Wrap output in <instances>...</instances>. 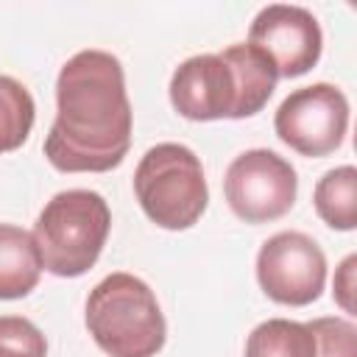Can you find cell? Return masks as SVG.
Listing matches in <instances>:
<instances>
[{"mask_svg": "<svg viewBox=\"0 0 357 357\" xmlns=\"http://www.w3.org/2000/svg\"><path fill=\"white\" fill-rule=\"evenodd\" d=\"M42 259L31 231L0 223V301L22 298L39 284Z\"/></svg>", "mask_w": 357, "mask_h": 357, "instance_id": "30bf717a", "label": "cell"}, {"mask_svg": "<svg viewBox=\"0 0 357 357\" xmlns=\"http://www.w3.org/2000/svg\"><path fill=\"white\" fill-rule=\"evenodd\" d=\"M248 45L273 64L279 78H298L318 64L324 33L312 11L301 6L271 3L254 17L248 28Z\"/></svg>", "mask_w": 357, "mask_h": 357, "instance_id": "9c48e42d", "label": "cell"}, {"mask_svg": "<svg viewBox=\"0 0 357 357\" xmlns=\"http://www.w3.org/2000/svg\"><path fill=\"white\" fill-rule=\"evenodd\" d=\"M312 204L326 226L351 231L357 226V170L351 165L326 170L315 184Z\"/></svg>", "mask_w": 357, "mask_h": 357, "instance_id": "8fae6325", "label": "cell"}, {"mask_svg": "<svg viewBox=\"0 0 357 357\" xmlns=\"http://www.w3.org/2000/svg\"><path fill=\"white\" fill-rule=\"evenodd\" d=\"M315 337V357H357V329L346 318H315L307 324Z\"/></svg>", "mask_w": 357, "mask_h": 357, "instance_id": "9a60e30c", "label": "cell"}, {"mask_svg": "<svg viewBox=\"0 0 357 357\" xmlns=\"http://www.w3.org/2000/svg\"><path fill=\"white\" fill-rule=\"evenodd\" d=\"M257 282L276 304H312L326 282V257L310 234L279 231L257 254Z\"/></svg>", "mask_w": 357, "mask_h": 357, "instance_id": "ba28073f", "label": "cell"}, {"mask_svg": "<svg viewBox=\"0 0 357 357\" xmlns=\"http://www.w3.org/2000/svg\"><path fill=\"white\" fill-rule=\"evenodd\" d=\"M0 357H47V340L33 321L0 315Z\"/></svg>", "mask_w": 357, "mask_h": 357, "instance_id": "5bb4252c", "label": "cell"}, {"mask_svg": "<svg viewBox=\"0 0 357 357\" xmlns=\"http://www.w3.org/2000/svg\"><path fill=\"white\" fill-rule=\"evenodd\" d=\"M86 329L109 357H156L167 324L153 290L134 273H109L86 298Z\"/></svg>", "mask_w": 357, "mask_h": 357, "instance_id": "3957f363", "label": "cell"}, {"mask_svg": "<svg viewBox=\"0 0 357 357\" xmlns=\"http://www.w3.org/2000/svg\"><path fill=\"white\" fill-rule=\"evenodd\" d=\"M245 357H315V337L301 321L268 318L251 329Z\"/></svg>", "mask_w": 357, "mask_h": 357, "instance_id": "7c38bea8", "label": "cell"}, {"mask_svg": "<svg viewBox=\"0 0 357 357\" xmlns=\"http://www.w3.org/2000/svg\"><path fill=\"white\" fill-rule=\"evenodd\" d=\"M134 192L142 212L170 231L195 226L209 204L201 159L181 142H159L145 151L134 170Z\"/></svg>", "mask_w": 357, "mask_h": 357, "instance_id": "5b68a950", "label": "cell"}, {"mask_svg": "<svg viewBox=\"0 0 357 357\" xmlns=\"http://www.w3.org/2000/svg\"><path fill=\"white\" fill-rule=\"evenodd\" d=\"M276 137L301 156H326L343 145L349 128V100L332 84L293 89L276 109Z\"/></svg>", "mask_w": 357, "mask_h": 357, "instance_id": "52a82bcc", "label": "cell"}, {"mask_svg": "<svg viewBox=\"0 0 357 357\" xmlns=\"http://www.w3.org/2000/svg\"><path fill=\"white\" fill-rule=\"evenodd\" d=\"M36 106L22 81L0 75V153L17 151L33 128Z\"/></svg>", "mask_w": 357, "mask_h": 357, "instance_id": "4fadbf2b", "label": "cell"}, {"mask_svg": "<svg viewBox=\"0 0 357 357\" xmlns=\"http://www.w3.org/2000/svg\"><path fill=\"white\" fill-rule=\"evenodd\" d=\"M223 192L229 209L245 223H271L290 212L298 192L296 170L268 148H251L226 167Z\"/></svg>", "mask_w": 357, "mask_h": 357, "instance_id": "8992f818", "label": "cell"}, {"mask_svg": "<svg viewBox=\"0 0 357 357\" xmlns=\"http://www.w3.org/2000/svg\"><path fill=\"white\" fill-rule=\"evenodd\" d=\"M354 265H357V257L349 254L337 273H335V301L346 310V312H354V293H357V282H354Z\"/></svg>", "mask_w": 357, "mask_h": 357, "instance_id": "2e32d148", "label": "cell"}, {"mask_svg": "<svg viewBox=\"0 0 357 357\" xmlns=\"http://www.w3.org/2000/svg\"><path fill=\"white\" fill-rule=\"evenodd\" d=\"M273 64L251 45L184 59L170 78V103L187 120H243L265 109L276 89Z\"/></svg>", "mask_w": 357, "mask_h": 357, "instance_id": "7a4b0ae2", "label": "cell"}, {"mask_svg": "<svg viewBox=\"0 0 357 357\" xmlns=\"http://www.w3.org/2000/svg\"><path fill=\"white\" fill-rule=\"evenodd\" d=\"M131 145V100L117 56L81 50L56 78V120L45 156L61 173H106Z\"/></svg>", "mask_w": 357, "mask_h": 357, "instance_id": "6da1fadb", "label": "cell"}, {"mask_svg": "<svg viewBox=\"0 0 357 357\" xmlns=\"http://www.w3.org/2000/svg\"><path fill=\"white\" fill-rule=\"evenodd\" d=\"M109 229L112 212L103 195L92 190H64L45 204L31 237L45 271L75 279L98 262Z\"/></svg>", "mask_w": 357, "mask_h": 357, "instance_id": "277c9868", "label": "cell"}]
</instances>
